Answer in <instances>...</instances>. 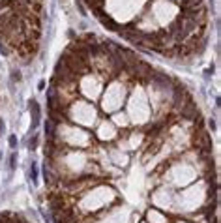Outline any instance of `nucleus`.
<instances>
[{
  "label": "nucleus",
  "instance_id": "1",
  "mask_svg": "<svg viewBox=\"0 0 221 223\" xmlns=\"http://www.w3.org/2000/svg\"><path fill=\"white\" fill-rule=\"evenodd\" d=\"M113 199H114L113 189H109V188H97V189H94V191H90V193H86L83 197L81 206H83V210L96 212V210H100L101 206H105Z\"/></svg>",
  "mask_w": 221,
  "mask_h": 223
},
{
  "label": "nucleus",
  "instance_id": "2",
  "mask_svg": "<svg viewBox=\"0 0 221 223\" xmlns=\"http://www.w3.org/2000/svg\"><path fill=\"white\" fill-rule=\"evenodd\" d=\"M129 113H131V118L135 122H144L150 114V109L146 105V97H144L141 88H137V92L133 94L131 101H129Z\"/></svg>",
  "mask_w": 221,
  "mask_h": 223
},
{
  "label": "nucleus",
  "instance_id": "3",
  "mask_svg": "<svg viewBox=\"0 0 221 223\" xmlns=\"http://www.w3.org/2000/svg\"><path fill=\"white\" fill-rule=\"evenodd\" d=\"M71 118L79 124H84V126H92L94 120H96V111H94L92 105L79 101L71 107Z\"/></svg>",
  "mask_w": 221,
  "mask_h": 223
},
{
  "label": "nucleus",
  "instance_id": "4",
  "mask_svg": "<svg viewBox=\"0 0 221 223\" xmlns=\"http://www.w3.org/2000/svg\"><path fill=\"white\" fill-rule=\"evenodd\" d=\"M178 203H180V206H184L186 208V212H191L193 208H197L201 203H203V186H195V188H191L187 193H184V195H180L178 197Z\"/></svg>",
  "mask_w": 221,
  "mask_h": 223
},
{
  "label": "nucleus",
  "instance_id": "5",
  "mask_svg": "<svg viewBox=\"0 0 221 223\" xmlns=\"http://www.w3.org/2000/svg\"><path fill=\"white\" fill-rule=\"evenodd\" d=\"M122 100H124V86L122 85H113L103 100V109L105 111H116L122 105Z\"/></svg>",
  "mask_w": 221,
  "mask_h": 223
},
{
  "label": "nucleus",
  "instance_id": "6",
  "mask_svg": "<svg viewBox=\"0 0 221 223\" xmlns=\"http://www.w3.org/2000/svg\"><path fill=\"white\" fill-rule=\"evenodd\" d=\"M170 178L176 186H186L195 178V171L189 165H176L173 171H170Z\"/></svg>",
  "mask_w": 221,
  "mask_h": 223
},
{
  "label": "nucleus",
  "instance_id": "7",
  "mask_svg": "<svg viewBox=\"0 0 221 223\" xmlns=\"http://www.w3.org/2000/svg\"><path fill=\"white\" fill-rule=\"evenodd\" d=\"M66 135H62L64 141H68L69 144H77V146H84L88 144V135L81 130H75V128H64L62 130Z\"/></svg>",
  "mask_w": 221,
  "mask_h": 223
},
{
  "label": "nucleus",
  "instance_id": "8",
  "mask_svg": "<svg viewBox=\"0 0 221 223\" xmlns=\"http://www.w3.org/2000/svg\"><path fill=\"white\" fill-rule=\"evenodd\" d=\"M174 13H176V8L170 6V4L158 2V4L154 6V17H156L161 24H165L167 21H170V19L174 17Z\"/></svg>",
  "mask_w": 221,
  "mask_h": 223
},
{
  "label": "nucleus",
  "instance_id": "9",
  "mask_svg": "<svg viewBox=\"0 0 221 223\" xmlns=\"http://www.w3.org/2000/svg\"><path fill=\"white\" fill-rule=\"evenodd\" d=\"M81 90H83L84 96H88V97L94 100V97H97V94L101 90V81L97 77H84L83 83H81Z\"/></svg>",
  "mask_w": 221,
  "mask_h": 223
},
{
  "label": "nucleus",
  "instance_id": "10",
  "mask_svg": "<svg viewBox=\"0 0 221 223\" xmlns=\"http://www.w3.org/2000/svg\"><path fill=\"white\" fill-rule=\"evenodd\" d=\"M154 203L158 206H163V208H170L174 204V195L170 193L169 189H159L156 195H154Z\"/></svg>",
  "mask_w": 221,
  "mask_h": 223
},
{
  "label": "nucleus",
  "instance_id": "11",
  "mask_svg": "<svg viewBox=\"0 0 221 223\" xmlns=\"http://www.w3.org/2000/svg\"><path fill=\"white\" fill-rule=\"evenodd\" d=\"M116 135V131H114V126L113 124H101V128H100V137L101 139H113Z\"/></svg>",
  "mask_w": 221,
  "mask_h": 223
},
{
  "label": "nucleus",
  "instance_id": "12",
  "mask_svg": "<svg viewBox=\"0 0 221 223\" xmlns=\"http://www.w3.org/2000/svg\"><path fill=\"white\" fill-rule=\"evenodd\" d=\"M148 221H150V223H165L167 217L161 216L158 210H150V212H148Z\"/></svg>",
  "mask_w": 221,
  "mask_h": 223
},
{
  "label": "nucleus",
  "instance_id": "13",
  "mask_svg": "<svg viewBox=\"0 0 221 223\" xmlns=\"http://www.w3.org/2000/svg\"><path fill=\"white\" fill-rule=\"evenodd\" d=\"M114 124H118V126H126L128 124V118H126V114H114Z\"/></svg>",
  "mask_w": 221,
  "mask_h": 223
},
{
  "label": "nucleus",
  "instance_id": "14",
  "mask_svg": "<svg viewBox=\"0 0 221 223\" xmlns=\"http://www.w3.org/2000/svg\"><path fill=\"white\" fill-rule=\"evenodd\" d=\"M180 223H184V221H180Z\"/></svg>",
  "mask_w": 221,
  "mask_h": 223
}]
</instances>
